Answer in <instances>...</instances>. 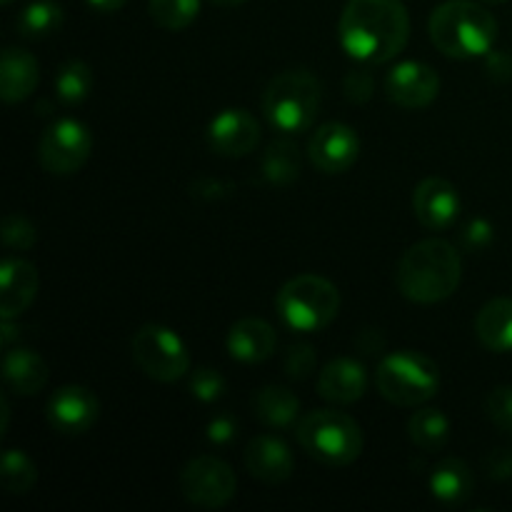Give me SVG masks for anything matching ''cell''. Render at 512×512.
Masks as SVG:
<instances>
[{"mask_svg": "<svg viewBox=\"0 0 512 512\" xmlns=\"http://www.w3.org/2000/svg\"><path fill=\"white\" fill-rule=\"evenodd\" d=\"M338 38L350 58L370 65L388 63L408 45V8L403 0H348Z\"/></svg>", "mask_w": 512, "mask_h": 512, "instance_id": "cell-1", "label": "cell"}, {"mask_svg": "<svg viewBox=\"0 0 512 512\" xmlns=\"http://www.w3.org/2000/svg\"><path fill=\"white\" fill-rule=\"evenodd\" d=\"M463 280V260L448 240L428 238L415 243L398 263V288L408 300L435 305L448 300Z\"/></svg>", "mask_w": 512, "mask_h": 512, "instance_id": "cell-2", "label": "cell"}, {"mask_svg": "<svg viewBox=\"0 0 512 512\" xmlns=\"http://www.w3.org/2000/svg\"><path fill=\"white\" fill-rule=\"evenodd\" d=\"M428 33L443 55L470 60L493 50L498 38V20L488 8L473 0H448L433 10Z\"/></svg>", "mask_w": 512, "mask_h": 512, "instance_id": "cell-3", "label": "cell"}, {"mask_svg": "<svg viewBox=\"0 0 512 512\" xmlns=\"http://www.w3.org/2000/svg\"><path fill=\"white\" fill-rule=\"evenodd\" d=\"M323 100V85L310 70H285L263 93V115L275 130L295 135L315 123Z\"/></svg>", "mask_w": 512, "mask_h": 512, "instance_id": "cell-4", "label": "cell"}, {"mask_svg": "<svg viewBox=\"0 0 512 512\" xmlns=\"http://www.w3.org/2000/svg\"><path fill=\"white\" fill-rule=\"evenodd\" d=\"M298 443L308 458L328 465L345 468L355 463L363 453V430L350 415L340 410H313L298 423Z\"/></svg>", "mask_w": 512, "mask_h": 512, "instance_id": "cell-5", "label": "cell"}, {"mask_svg": "<svg viewBox=\"0 0 512 512\" xmlns=\"http://www.w3.org/2000/svg\"><path fill=\"white\" fill-rule=\"evenodd\" d=\"M375 385L388 403L400 408H420L440 390V370L418 350L385 355L375 370Z\"/></svg>", "mask_w": 512, "mask_h": 512, "instance_id": "cell-6", "label": "cell"}, {"mask_svg": "<svg viewBox=\"0 0 512 512\" xmlns=\"http://www.w3.org/2000/svg\"><path fill=\"white\" fill-rule=\"evenodd\" d=\"M275 308L288 328L298 333H318L338 318L340 293L320 275H295L278 290Z\"/></svg>", "mask_w": 512, "mask_h": 512, "instance_id": "cell-7", "label": "cell"}, {"mask_svg": "<svg viewBox=\"0 0 512 512\" xmlns=\"http://www.w3.org/2000/svg\"><path fill=\"white\" fill-rule=\"evenodd\" d=\"M133 360L150 380L158 383H175L190 370V353L180 335L165 325H143L133 335Z\"/></svg>", "mask_w": 512, "mask_h": 512, "instance_id": "cell-8", "label": "cell"}, {"mask_svg": "<svg viewBox=\"0 0 512 512\" xmlns=\"http://www.w3.org/2000/svg\"><path fill=\"white\" fill-rule=\"evenodd\" d=\"M238 478L225 460L215 455H198L180 470V493L190 505L218 510L233 500Z\"/></svg>", "mask_w": 512, "mask_h": 512, "instance_id": "cell-9", "label": "cell"}, {"mask_svg": "<svg viewBox=\"0 0 512 512\" xmlns=\"http://www.w3.org/2000/svg\"><path fill=\"white\" fill-rule=\"evenodd\" d=\"M93 135L80 120L63 118L50 125L38 143V160L50 175H73L88 163Z\"/></svg>", "mask_w": 512, "mask_h": 512, "instance_id": "cell-10", "label": "cell"}, {"mask_svg": "<svg viewBox=\"0 0 512 512\" xmlns=\"http://www.w3.org/2000/svg\"><path fill=\"white\" fill-rule=\"evenodd\" d=\"M308 158L320 173L340 175L360 158V138L350 125L325 123L310 135Z\"/></svg>", "mask_w": 512, "mask_h": 512, "instance_id": "cell-11", "label": "cell"}, {"mask_svg": "<svg viewBox=\"0 0 512 512\" xmlns=\"http://www.w3.org/2000/svg\"><path fill=\"white\" fill-rule=\"evenodd\" d=\"M45 418L55 433L83 435L98 423L100 403L93 390L83 388V385H65L48 400Z\"/></svg>", "mask_w": 512, "mask_h": 512, "instance_id": "cell-12", "label": "cell"}, {"mask_svg": "<svg viewBox=\"0 0 512 512\" xmlns=\"http://www.w3.org/2000/svg\"><path fill=\"white\" fill-rule=\"evenodd\" d=\"M440 93V78L428 63L405 60L385 75V95L405 110L428 108Z\"/></svg>", "mask_w": 512, "mask_h": 512, "instance_id": "cell-13", "label": "cell"}, {"mask_svg": "<svg viewBox=\"0 0 512 512\" xmlns=\"http://www.w3.org/2000/svg\"><path fill=\"white\" fill-rule=\"evenodd\" d=\"M260 143V123L243 108H228L208 125V145L223 158H245Z\"/></svg>", "mask_w": 512, "mask_h": 512, "instance_id": "cell-14", "label": "cell"}, {"mask_svg": "<svg viewBox=\"0 0 512 512\" xmlns=\"http://www.w3.org/2000/svg\"><path fill=\"white\" fill-rule=\"evenodd\" d=\"M413 210L415 218L425 225L428 230H445L458 220L460 215V195L450 180L425 178L423 183L415 188L413 195Z\"/></svg>", "mask_w": 512, "mask_h": 512, "instance_id": "cell-15", "label": "cell"}, {"mask_svg": "<svg viewBox=\"0 0 512 512\" xmlns=\"http://www.w3.org/2000/svg\"><path fill=\"white\" fill-rule=\"evenodd\" d=\"M245 470L250 478L265 485H280L290 480L295 470V458L288 445L275 435H258L245 445L243 453Z\"/></svg>", "mask_w": 512, "mask_h": 512, "instance_id": "cell-16", "label": "cell"}, {"mask_svg": "<svg viewBox=\"0 0 512 512\" xmlns=\"http://www.w3.org/2000/svg\"><path fill=\"white\" fill-rule=\"evenodd\" d=\"M40 278L30 260L8 258L0 265V318L15 320L33 305Z\"/></svg>", "mask_w": 512, "mask_h": 512, "instance_id": "cell-17", "label": "cell"}, {"mask_svg": "<svg viewBox=\"0 0 512 512\" xmlns=\"http://www.w3.org/2000/svg\"><path fill=\"white\" fill-rule=\"evenodd\" d=\"M368 390V373L363 363L353 358H335L320 370L318 393L328 403L335 405H353Z\"/></svg>", "mask_w": 512, "mask_h": 512, "instance_id": "cell-18", "label": "cell"}, {"mask_svg": "<svg viewBox=\"0 0 512 512\" xmlns=\"http://www.w3.org/2000/svg\"><path fill=\"white\" fill-rule=\"evenodd\" d=\"M228 353L230 358L238 363H265L273 358L275 348H278V335L270 323L260 318H243L230 328L228 333Z\"/></svg>", "mask_w": 512, "mask_h": 512, "instance_id": "cell-19", "label": "cell"}, {"mask_svg": "<svg viewBox=\"0 0 512 512\" xmlns=\"http://www.w3.org/2000/svg\"><path fill=\"white\" fill-rule=\"evenodd\" d=\"M40 65L33 53L20 48H8L0 60V98L5 103H20L30 98L38 88Z\"/></svg>", "mask_w": 512, "mask_h": 512, "instance_id": "cell-20", "label": "cell"}, {"mask_svg": "<svg viewBox=\"0 0 512 512\" xmlns=\"http://www.w3.org/2000/svg\"><path fill=\"white\" fill-rule=\"evenodd\" d=\"M48 363L33 350H10L3 358V378L13 393L30 398L38 395L48 383Z\"/></svg>", "mask_w": 512, "mask_h": 512, "instance_id": "cell-21", "label": "cell"}, {"mask_svg": "<svg viewBox=\"0 0 512 512\" xmlns=\"http://www.w3.org/2000/svg\"><path fill=\"white\" fill-rule=\"evenodd\" d=\"M475 333L490 353H512V298H495L480 308Z\"/></svg>", "mask_w": 512, "mask_h": 512, "instance_id": "cell-22", "label": "cell"}, {"mask_svg": "<svg viewBox=\"0 0 512 512\" xmlns=\"http://www.w3.org/2000/svg\"><path fill=\"white\" fill-rule=\"evenodd\" d=\"M473 488V470L460 458L440 460L430 475V493L443 505H463L473 495Z\"/></svg>", "mask_w": 512, "mask_h": 512, "instance_id": "cell-23", "label": "cell"}, {"mask_svg": "<svg viewBox=\"0 0 512 512\" xmlns=\"http://www.w3.org/2000/svg\"><path fill=\"white\" fill-rule=\"evenodd\" d=\"M253 410L255 418L268 428H288L290 423L298 420L300 400L293 390L283 388V385H268L255 393Z\"/></svg>", "mask_w": 512, "mask_h": 512, "instance_id": "cell-24", "label": "cell"}, {"mask_svg": "<svg viewBox=\"0 0 512 512\" xmlns=\"http://www.w3.org/2000/svg\"><path fill=\"white\" fill-rule=\"evenodd\" d=\"M300 168H303V158L293 140L278 138L268 145L260 160V170L263 178L273 185H290L300 178Z\"/></svg>", "mask_w": 512, "mask_h": 512, "instance_id": "cell-25", "label": "cell"}, {"mask_svg": "<svg viewBox=\"0 0 512 512\" xmlns=\"http://www.w3.org/2000/svg\"><path fill=\"white\" fill-rule=\"evenodd\" d=\"M408 435L415 448L425 450V453H438L450 440V420L445 418L443 410L423 408L410 418Z\"/></svg>", "mask_w": 512, "mask_h": 512, "instance_id": "cell-26", "label": "cell"}, {"mask_svg": "<svg viewBox=\"0 0 512 512\" xmlns=\"http://www.w3.org/2000/svg\"><path fill=\"white\" fill-rule=\"evenodd\" d=\"M18 33L28 40L48 38L63 25V8L55 0H35L18 15Z\"/></svg>", "mask_w": 512, "mask_h": 512, "instance_id": "cell-27", "label": "cell"}, {"mask_svg": "<svg viewBox=\"0 0 512 512\" xmlns=\"http://www.w3.org/2000/svg\"><path fill=\"white\" fill-rule=\"evenodd\" d=\"M93 70L83 60H68L60 65L58 75H55V93L58 100L65 105H80L88 100L90 90H93Z\"/></svg>", "mask_w": 512, "mask_h": 512, "instance_id": "cell-28", "label": "cell"}, {"mask_svg": "<svg viewBox=\"0 0 512 512\" xmlns=\"http://www.w3.org/2000/svg\"><path fill=\"white\" fill-rule=\"evenodd\" d=\"M3 488L13 495H25L38 483V468L23 450H8L3 455V468H0Z\"/></svg>", "mask_w": 512, "mask_h": 512, "instance_id": "cell-29", "label": "cell"}, {"mask_svg": "<svg viewBox=\"0 0 512 512\" xmlns=\"http://www.w3.org/2000/svg\"><path fill=\"white\" fill-rule=\"evenodd\" d=\"M150 18L165 30H183L198 18L200 0H148Z\"/></svg>", "mask_w": 512, "mask_h": 512, "instance_id": "cell-30", "label": "cell"}, {"mask_svg": "<svg viewBox=\"0 0 512 512\" xmlns=\"http://www.w3.org/2000/svg\"><path fill=\"white\" fill-rule=\"evenodd\" d=\"M485 413L500 433L512 435V385H498L485 398Z\"/></svg>", "mask_w": 512, "mask_h": 512, "instance_id": "cell-31", "label": "cell"}, {"mask_svg": "<svg viewBox=\"0 0 512 512\" xmlns=\"http://www.w3.org/2000/svg\"><path fill=\"white\" fill-rule=\"evenodd\" d=\"M38 240L33 223L25 215H5L3 220V243L10 250H30Z\"/></svg>", "mask_w": 512, "mask_h": 512, "instance_id": "cell-32", "label": "cell"}, {"mask_svg": "<svg viewBox=\"0 0 512 512\" xmlns=\"http://www.w3.org/2000/svg\"><path fill=\"white\" fill-rule=\"evenodd\" d=\"M190 393H193V398L200 400V403H215V400L225 393L223 375L213 368L195 370L193 378H190Z\"/></svg>", "mask_w": 512, "mask_h": 512, "instance_id": "cell-33", "label": "cell"}, {"mask_svg": "<svg viewBox=\"0 0 512 512\" xmlns=\"http://www.w3.org/2000/svg\"><path fill=\"white\" fill-rule=\"evenodd\" d=\"M315 365H318V358H315V350L310 345L298 343L293 348H288L283 358V368L288 373V378L293 380H305L310 373H315Z\"/></svg>", "mask_w": 512, "mask_h": 512, "instance_id": "cell-34", "label": "cell"}, {"mask_svg": "<svg viewBox=\"0 0 512 512\" xmlns=\"http://www.w3.org/2000/svg\"><path fill=\"white\" fill-rule=\"evenodd\" d=\"M375 80L368 70H350L345 75V95L350 103H368L373 98Z\"/></svg>", "mask_w": 512, "mask_h": 512, "instance_id": "cell-35", "label": "cell"}, {"mask_svg": "<svg viewBox=\"0 0 512 512\" xmlns=\"http://www.w3.org/2000/svg\"><path fill=\"white\" fill-rule=\"evenodd\" d=\"M490 240H493V228L485 220H470L460 233V243L468 253H480V250L488 248Z\"/></svg>", "mask_w": 512, "mask_h": 512, "instance_id": "cell-36", "label": "cell"}, {"mask_svg": "<svg viewBox=\"0 0 512 512\" xmlns=\"http://www.w3.org/2000/svg\"><path fill=\"white\" fill-rule=\"evenodd\" d=\"M485 473L493 480H510L512 478V450H493L485 458Z\"/></svg>", "mask_w": 512, "mask_h": 512, "instance_id": "cell-37", "label": "cell"}, {"mask_svg": "<svg viewBox=\"0 0 512 512\" xmlns=\"http://www.w3.org/2000/svg\"><path fill=\"white\" fill-rule=\"evenodd\" d=\"M485 70L493 80L498 83H508L512 80V55L508 50H498V53H488V63H485Z\"/></svg>", "mask_w": 512, "mask_h": 512, "instance_id": "cell-38", "label": "cell"}, {"mask_svg": "<svg viewBox=\"0 0 512 512\" xmlns=\"http://www.w3.org/2000/svg\"><path fill=\"white\" fill-rule=\"evenodd\" d=\"M235 435V423L230 418H225V415H220V418L210 420L208 425V440L215 445H225L230 443Z\"/></svg>", "mask_w": 512, "mask_h": 512, "instance_id": "cell-39", "label": "cell"}, {"mask_svg": "<svg viewBox=\"0 0 512 512\" xmlns=\"http://www.w3.org/2000/svg\"><path fill=\"white\" fill-rule=\"evenodd\" d=\"M230 190H233V188H230V185H225V183H220V180L203 178V180H198V183H195L193 193H195V198H200V200H220L225 193H230Z\"/></svg>", "mask_w": 512, "mask_h": 512, "instance_id": "cell-40", "label": "cell"}, {"mask_svg": "<svg viewBox=\"0 0 512 512\" xmlns=\"http://www.w3.org/2000/svg\"><path fill=\"white\" fill-rule=\"evenodd\" d=\"M90 5H93L95 10H100V13H115V10L123 8L128 0H88Z\"/></svg>", "mask_w": 512, "mask_h": 512, "instance_id": "cell-41", "label": "cell"}, {"mask_svg": "<svg viewBox=\"0 0 512 512\" xmlns=\"http://www.w3.org/2000/svg\"><path fill=\"white\" fill-rule=\"evenodd\" d=\"M0 415H3V423H0V435H5V430H8V400H5V395H0Z\"/></svg>", "mask_w": 512, "mask_h": 512, "instance_id": "cell-42", "label": "cell"}, {"mask_svg": "<svg viewBox=\"0 0 512 512\" xmlns=\"http://www.w3.org/2000/svg\"><path fill=\"white\" fill-rule=\"evenodd\" d=\"M210 3L220 5V8H235V5L245 3V0H210Z\"/></svg>", "mask_w": 512, "mask_h": 512, "instance_id": "cell-43", "label": "cell"}, {"mask_svg": "<svg viewBox=\"0 0 512 512\" xmlns=\"http://www.w3.org/2000/svg\"><path fill=\"white\" fill-rule=\"evenodd\" d=\"M483 3H488V5H500V3H508V0H483Z\"/></svg>", "mask_w": 512, "mask_h": 512, "instance_id": "cell-44", "label": "cell"}, {"mask_svg": "<svg viewBox=\"0 0 512 512\" xmlns=\"http://www.w3.org/2000/svg\"><path fill=\"white\" fill-rule=\"evenodd\" d=\"M3 3H5V5H8V3H13V0H3Z\"/></svg>", "mask_w": 512, "mask_h": 512, "instance_id": "cell-45", "label": "cell"}]
</instances>
